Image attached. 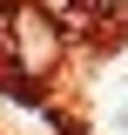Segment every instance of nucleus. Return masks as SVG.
<instances>
[{
  "label": "nucleus",
  "mask_w": 128,
  "mask_h": 135,
  "mask_svg": "<svg viewBox=\"0 0 128 135\" xmlns=\"http://www.w3.org/2000/svg\"><path fill=\"white\" fill-rule=\"evenodd\" d=\"M0 54L20 81H47L54 61H61V27L34 0H0Z\"/></svg>",
  "instance_id": "nucleus-1"
},
{
  "label": "nucleus",
  "mask_w": 128,
  "mask_h": 135,
  "mask_svg": "<svg viewBox=\"0 0 128 135\" xmlns=\"http://www.w3.org/2000/svg\"><path fill=\"white\" fill-rule=\"evenodd\" d=\"M88 14H101V20H128V0H81Z\"/></svg>",
  "instance_id": "nucleus-2"
}]
</instances>
